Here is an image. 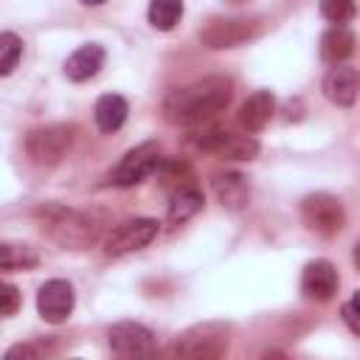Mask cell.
I'll return each mask as SVG.
<instances>
[{"mask_svg": "<svg viewBox=\"0 0 360 360\" xmlns=\"http://www.w3.org/2000/svg\"><path fill=\"white\" fill-rule=\"evenodd\" d=\"M233 84L228 76H205L186 87H174L163 98V118L174 127H194L231 104Z\"/></svg>", "mask_w": 360, "mask_h": 360, "instance_id": "obj_1", "label": "cell"}, {"mask_svg": "<svg viewBox=\"0 0 360 360\" xmlns=\"http://www.w3.org/2000/svg\"><path fill=\"white\" fill-rule=\"evenodd\" d=\"M42 233H48L56 245L70 248V250H84L101 239V231L107 225L104 214L98 211H79V208H65V205H42L34 211Z\"/></svg>", "mask_w": 360, "mask_h": 360, "instance_id": "obj_2", "label": "cell"}, {"mask_svg": "<svg viewBox=\"0 0 360 360\" xmlns=\"http://www.w3.org/2000/svg\"><path fill=\"white\" fill-rule=\"evenodd\" d=\"M231 326L222 321H205L197 323L191 329H186L183 335H177L172 354L174 357H191V360H211V357H222L228 352L231 343Z\"/></svg>", "mask_w": 360, "mask_h": 360, "instance_id": "obj_3", "label": "cell"}, {"mask_svg": "<svg viewBox=\"0 0 360 360\" xmlns=\"http://www.w3.org/2000/svg\"><path fill=\"white\" fill-rule=\"evenodd\" d=\"M188 143L200 152H211L222 160H253L259 155V141L248 135H236L225 127H205L188 135Z\"/></svg>", "mask_w": 360, "mask_h": 360, "instance_id": "obj_4", "label": "cell"}, {"mask_svg": "<svg viewBox=\"0 0 360 360\" xmlns=\"http://www.w3.org/2000/svg\"><path fill=\"white\" fill-rule=\"evenodd\" d=\"M73 141H76L73 124H48L25 135V152L37 166H56L70 152Z\"/></svg>", "mask_w": 360, "mask_h": 360, "instance_id": "obj_5", "label": "cell"}, {"mask_svg": "<svg viewBox=\"0 0 360 360\" xmlns=\"http://www.w3.org/2000/svg\"><path fill=\"white\" fill-rule=\"evenodd\" d=\"M301 219H304V225L309 231H315L321 236H338L343 231V225H346V211H343V202L335 194L318 191V194L304 197Z\"/></svg>", "mask_w": 360, "mask_h": 360, "instance_id": "obj_6", "label": "cell"}, {"mask_svg": "<svg viewBox=\"0 0 360 360\" xmlns=\"http://www.w3.org/2000/svg\"><path fill=\"white\" fill-rule=\"evenodd\" d=\"M160 225L158 219L152 217H132V219H124L121 225H115L107 239H104V253L118 259V256H127V253H135L141 248H146L155 236H158Z\"/></svg>", "mask_w": 360, "mask_h": 360, "instance_id": "obj_7", "label": "cell"}, {"mask_svg": "<svg viewBox=\"0 0 360 360\" xmlns=\"http://www.w3.org/2000/svg\"><path fill=\"white\" fill-rule=\"evenodd\" d=\"M262 31V20L248 17H214L202 25L200 39L208 48H236Z\"/></svg>", "mask_w": 360, "mask_h": 360, "instance_id": "obj_8", "label": "cell"}, {"mask_svg": "<svg viewBox=\"0 0 360 360\" xmlns=\"http://www.w3.org/2000/svg\"><path fill=\"white\" fill-rule=\"evenodd\" d=\"M160 163V146L158 141H146V143H138L135 149H129L118 166L110 172V183L121 186V188H129L141 180H146Z\"/></svg>", "mask_w": 360, "mask_h": 360, "instance_id": "obj_9", "label": "cell"}, {"mask_svg": "<svg viewBox=\"0 0 360 360\" xmlns=\"http://www.w3.org/2000/svg\"><path fill=\"white\" fill-rule=\"evenodd\" d=\"M107 338H110V349L121 357H149L158 349L152 329H146L143 323H135V321H121V323L110 326Z\"/></svg>", "mask_w": 360, "mask_h": 360, "instance_id": "obj_10", "label": "cell"}, {"mask_svg": "<svg viewBox=\"0 0 360 360\" xmlns=\"http://www.w3.org/2000/svg\"><path fill=\"white\" fill-rule=\"evenodd\" d=\"M73 304H76V292L65 278H51L37 292V309L48 323L68 321V315L73 312Z\"/></svg>", "mask_w": 360, "mask_h": 360, "instance_id": "obj_11", "label": "cell"}, {"mask_svg": "<svg viewBox=\"0 0 360 360\" xmlns=\"http://www.w3.org/2000/svg\"><path fill=\"white\" fill-rule=\"evenodd\" d=\"M338 284H340L338 267L332 262H326V259L309 262L304 267V273H301V292L309 301H329L338 292Z\"/></svg>", "mask_w": 360, "mask_h": 360, "instance_id": "obj_12", "label": "cell"}, {"mask_svg": "<svg viewBox=\"0 0 360 360\" xmlns=\"http://www.w3.org/2000/svg\"><path fill=\"white\" fill-rule=\"evenodd\" d=\"M273 112H276V98H273V93L270 90H256V93H250L245 101H242V107H239V127L245 129V132H262L267 124H270V118H273Z\"/></svg>", "mask_w": 360, "mask_h": 360, "instance_id": "obj_13", "label": "cell"}, {"mask_svg": "<svg viewBox=\"0 0 360 360\" xmlns=\"http://www.w3.org/2000/svg\"><path fill=\"white\" fill-rule=\"evenodd\" d=\"M211 188H214V197L231 211L245 208L250 200V183L242 172H217L211 180Z\"/></svg>", "mask_w": 360, "mask_h": 360, "instance_id": "obj_14", "label": "cell"}, {"mask_svg": "<svg viewBox=\"0 0 360 360\" xmlns=\"http://www.w3.org/2000/svg\"><path fill=\"white\" fill-rule=\"evenodd\" d=\"M323 96L338 107H352L357 101V70L349 65H335L323 79Z\"/></svg>", "mask_w": 360, "mask_h": 360, "instance_id": "obj_15", "label": "cell"}, {"mask_svg": "<svg viewBox=\"0 0 360 360\" xmlns=\"http://www.w3.org/2000/svg\"><path fill=\"white\" fill-rule=\"evenodd\" d=\"M104 65V48L96 45V42H87L82 48H76L68 62H65V76L73 79V82H87L93 79Z\"/></svg>", "mask_w": 360, "mask_h": 360, "instance_id": "obj_16", "label": "cell"}, {"mask_svg": "<svg viewBox=\"0 0 360 360\" xmlns=\"http://www.w3.org/2000/svg\"><path fill=\"white\" fill-rule=\"evenodd\" d=\"M127 112H129V104H127V98L118 96V93H104V96L96 101V107H93V118H96V127H98L101 132H115V129H121L124 121H127Z\"/></svg>", "mask_w": 360, "mask_h": 360, "instance_id": "obj_17", "label": "cell"}, {"mask_svg": "<svg viewBox=\"0 0 360 360\" xmlns=\"http://www.w3.org/2000/svg\"><path fill=\"white\" fill-rule=\"evenodd\" d=\"M354 53V34L346 25H332L323 37H321V56L332 65L346 62Z\"/></svg>", "mask_w": 360, "mask_h": 360, "instance_id": "obj_18", "label": "cell"}, {"mask_svg": "<svg viewBox=\"0 0 360 360\" xmlns=\"http://www.w3.org/2000/svg\"><path fill=\"white\" fill-rule=\"evenodd\" d=\"M202 191L194 186V183H186V186H180V188H174L172 191V202H169V219L174 222V225H180V222H186V219H191L200 208H202Z\"/></svg>", "mask_w": 360, "mask_h": 360, "instance_id": "obj_19", "label": "cell"}, {"mask_svg": "<svg viewBox=\"0 0 360 360\" xmlns=\"http://www.w3.org/2000/svg\"><path fill=\"white\" fill-rule=\"evenodd\" d=\"M146 17L158 31H172L183 17V0H152Z\"/></svg>", "mask_w": 360, "mask_h": 360, "instance_id": "obj_20", "label": "cell"}, {"mask_svg": "<svg viewBox=\"0 0 360 360\" xmlns=\"http://www.w3.org/2000/svg\"><path fill=\"white\" fill-rule=\"evenodd\" d=\"M39 264V253L28 245H0V270H25Z\"/></svg>", "mask_w": 360, "mask_h": 360, "instance_id": "obj_21", "label": "cell"}, {"mask_svg": "<svg viewBox=\"0 0 360 360\" xmlns=\"http://www.w3.org/2000/svg\"><path fill=\"white\" fill-rule=\"evenodd\" d=\"M20 56H22V39L11 31H3L0 34V76H8L20 65Z\"/></svg>", "mask_w": 360, "mask_h": 360, "instance_id": "obj_22", "label": "cell"}, {"mask_svg": "<svg viewBox=\"0 0 360 360\" xmlns=\"http://www.w3.org/2000/svg\"><path fill=\"white\" fill-rule=\"evenodd\" d=\"M318 6H321V14H323L329 22H335V25H346V22L354 20V14H357L354 0H321Z\"/></svg>", "mask_w": 360, "mask_h": 360, "instance_id": "obj_23", "label": "cell"}, {"mask_svg": "<svg viewBox=\"0 0 360 360\" xmlns=\"http://www.w3.org/2000/svg\"><path fill=\"white\" fill-rule=\"evenodd\" d=\"M22 307V295L14 284L8 281H0V318H8V315H17Z\"/></svg>", "mask_w": 360, "mask_h": 360, "instance_id": "obj_24", "label": "cell"}, {"mask_svg": "<svg viewBox=\"0 0 360 360\" xmlns=\"http://www.w3.org/2000/svg\"><path fill=\"white\" fill-rule=\"evenodd\" d=\"M343 321H346L349 332L357 335V295H352V298L343 304Z\"/></svg>", "mask_w": 360, "mask_h": 360, "instance_id": "obj_25", "label": "cell"}, {"mask_svg": "<svg viewBox=\"0 0 360 360\" xmlns=\"http://www.w3.org/2000/svg\"><path fill=\"white\" fill-rule=\"evenodd\" d=\"M45 349H39V346H31V343H20V346H11L8 352H6V357H39Z\"/></svg>", "mask_w": 360, "mask_h": 360, "instance_id": "obj_26", "label": "cell"}, {"mask_svg": "<svg viewBox=\"0 0 360 360\" xmlns=\"http://www.w3.org/2000/svg\"><path fill=\"white\" fill-rule=\"evenodd\" d=\"M82 3H84V6H101L104 0H82Z\"/></svg>", "mask_w": 360, "mask_h": 360, "instance_id": "obj_27", "label": "cell"}]
</instances>
